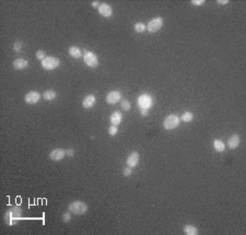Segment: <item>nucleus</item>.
<instances>
[{"label": "nucleus", "mask_w": 246, "mask_h": 235, "mask_svg": "<svg viewBox=\"0 0 246 235\" xmlns=\"http://www.w3.org/2000/svg\"><path fill=\"white\" fill-rule=\"evenodd\" d=\"M68 209L70 212L75 213V214H84L88 211V206L83 201L76 200V201H72L69 204Z\"/></svg>", "instance_id": "f257e3e1"}, {"label": "nucleus", "mask_w": 246, "mask_h": 235, "mask_svg": "<svg viewBox=\"0 0 246 235\" xmlns=\"http://www.w3.org/2000/svg\"><path fill=\"white\" fill-rule=\"evenodd\" d=\"M145 30V25L143 23H136L135 24V31L138 32V33H142Z\"/></svg>", "instance_id": "4be33fe9"}, {"label": "nucleus", "mask_w": 246, "mask_h": 235, "mask_svg": "<svg viewBox=\"0 0 246 235\" xmlns=\"http://www.w3.org/2000/svg\"><path fill=\"white\" fill-rule=\"evenodd\" d=\"M140 113H141V115H142V116H147V115L149 114V110H148V108H141Z\"/></svg>", "instance_id": "c756f323"}, {"label": "nucleus", "mask_w": 246, "mask_h": 235, "mask_svg": "<svg viewBox=\"0 0 246 235\" xmlns=\"http://www.w3.org/2000/svg\"><path fill=\"white\" fill-rule=\"evenodd\" d=\"M121 119H123V116L119 112H114L111 115V123L113 126H118L121 123Z\"/></svg>", "instance_id": "2eb2a0df"}, {"label": "nucleus", "mask_w": 246, "mask_h": 235, "mask_svg": "<svg viewBox=\"0 0 246 235\" xmlns=\"http://www.w3.org/2000/svg\"><path fill=\"white\" fill-rule=\"evenodd\" d=\"M60 65V60L57 57L54 56H49L46 57L44 60H42V67L45 70H54Z\"/></svg>", "instance_id": "f03ea898"}, {"label": "nucleus", "mask_w": 246, "mask_h": 235, "mask_svg": "<svg viewBox=\"0 0 246 235\" xmlns=\"http://www.w3.org/2000/svg\"><path fill=\"white\" fill-rule=\"evenodd\" d=\"M95 102H96V99H95V96L93 94H89L86 95V97L83 99V101H82V106H83L84 108H92L93 106L95 105Z\"/></svg>", "instance_id": "f8f14e48"}, {"label": "nucleus", "mask_w": 246, "mask_h": 235, "mask_svg": "<svg viewBox=\"0 0 246 235\" xmlns=\"http://www.w3.org/2000/svg\"><path fill=\"white\" fill-rule=\"evenodd\" d=\"M228 145L230 149H236L239 145V137L237 135H233L229 138L228 140Z\"/></svg>", "instance_id": "4468645a"}, {"label": "nucleus", "mask_w": 246, "mask_h": 235, "mask_svg": "<svg viewBox=\"0 0 246 235\" xmlns=\"http://www.w3.org/2000/svg\"><path fill=\"white\" fill-rule=\"evenodd\" d=\"M69 55L71 56V57L73 58H79L80 56H81V51H80L79 47L77 46H71L69 47Z\"/></svg>", "instance_id": "f3484780"}, {"label": "nucleus", "mask_w": 246, "mask_h": 235, "mask_svg": "<svg viewBox=\"0 0 246 235\" xmlns=\"http://www.w3.org/2000/svg\"><path fill=\"white\" fill-rule=\"evenodd\" d=\"M178 125H180V118H178L176 115H169V116L164 119V123H163L164 128L167 130L174 129V128H176Z\"/></svg>", "instance_id": "20e7f679"}, {"label": "nucleus", "mask_w": 246, "mask_h": 235, "mask_svg": "<svg viewBox=\"0 0 246 235\" xmlns=\"http://www.w3.org/2000/svg\"><path fill=\"white\" fill-rule=\"evenodd\" d=\"M75 153H76V151L73 149H69L66 151V155H68V156H73L75 155Z\"/></svg>", "instance_id": "c85d7f7f"}, {"label": "nucleus", "mask_w": 246, "mask_h": 235, "mask_svg": "<svg viewBox=\"0 0 246 235\" xmlns=\"http://www.w3.org/2000/svg\"><path fill=\"white\" fill-rule=\"evenodd\" d=\"M121 106L124 110H129L131 108V104H130V102L128 100H123L121 103Z\"/></svg>", "instance_id": "412c9836"}, {"label": "nucleus", "mask_w": 246, "mask_h": 235, "mask_svg": "<svg viewBox=\"0 0 246 235\" xmlns=\"http://www.w3.org/2000/svg\"><path fill=\"white\" fill-rule=\"evenodd\" d=\"M213 148H214V150L217 152H222L225 149V144H224V142L222 140L217 139V140H214V142H213Z\"/></svg>", "instance_id": "dca6fc26"}, {"label": "nucleus", "mask_w": 246, "mask_h": 235, "mask_svg": "<svg viewBox=\"0 0 246 235\" xmlns=\"http://www.w3.org/2000/svg\"><path fill=\"white\" fill-rule=\"evenodd\" d=\"M12 66H13V68L16 69V70H23V69H25L27 66H29V62H27V60L22 59V58H19V59L14 60Z\"/></svg>", "instance_id": "ddd939ff"}, {"label": "nucleus", "mask_w": 246, "mask_h": 235, "mask_svg": "<svg viewBox=\"0 0 246 235\" xmlns=\"http://www.w3.org/2000/svg\"><path fill=\"white\" fill-rule=\"evenodd\" d=\"M163 25V19L162 18H154L148 23V31L150 33H155L162 27Z\"/></svg>", "instance_id": "39448f33"}, {"label": "nucleus", "mask_w": 246, "mask_h": 235, "mask_svg": "<svg viewBox=\"0 0 246 235\" xmlns=\"http://www.w3.org/2000/svg\"><path fill=\"white\" fill-rule=\"evenodd\" d=\"M123 174H124V176H125V177H129V176L132 174V169H131V167H129V166L126 167V169H124Z\"/></svg>", "instance_id": "a878e982"}, {"label": "nucleus", "mask_w": 246, "mask_h": 235, "mask_svg": "<svg viewBox=\"0 0 246 235\" xmlns=\"http://www.w3.org/2000/svg\"><path fill=\"white\" fill-rule=\"evenodd\" d=\"M138 104L140 108H149L152 105V99L149 95H141L138 97Z\"/></svg>", "instance_id": "1a4fd4ad"}, {"label": "nucleus", "mask_w": 246, "mask_h": 235, "mask_svg": "<svg viewBox=\"0 0 246 235\" xmlns=\"http://www.w3.org/2000/svg\"><path fill=\"white\" fill-rule=\"evenodd\" d=\"M180 118H182V120L185 121V123H190V121L194 119V114L190 112H185L184 114L182 115Z\"/></svg>", "instance_id": "aec40b11"}, {"label": "nucleus", "mask_w": 246, "mask_h": 235, "mask_svg": "<svg viewBox=\"0 0 246 235\" xmlns=\"http://www.w3.org/2000/svg\"><path fill=\"white\" fill-rule=\"evenodd\" d=\"M56 92L54 90H47L44 92V94H43V96H44V99L46 100V101H53L54 99L56 97Z\"/></svg>", "instance_id": "6ab92c4d"}, {"label": "nucleus", "mask_w": 246, "mask_h": 235, "mask_svg": "<svg viewBox=\"0 0 246 235\" xmlns=\"http://www.w3.org/2000/svg\"><path fill=\"white\" fill-rule=\"evenodd\" d=\"M100 6H101V3H100L99 1H93V2H92V7L93 8H100Z\"/></svg>", "instance_id": "7c9ffc66"}, {"label": "nucleus", "mask_w": 246, "mask_h": 235, "mask_svg": "<svg viewBox=\"0 0 246 235\" xmlns=\"http://www.w3.org/2000/svg\"><path fill=\"white\" fill-rule=\"evenodd\" d=\"M99 13L101 14V16L105 17V18H110L113 14V9L110 5H107V3H102L99 8Z\"/></svg>", "instance_id": "9b49d317"}, {"label": "nucleus", "mask_w": 246, "mask_h": 235, "mask_svg": "<svg viewBox=\"0 0 246 235\" xmlns=\"http://www.w3.org/2000/svg\"><path fill=\"white\" fill-rule=\"evenodd\" d=\"M71 220V214L69 212H66V213H64V214H62V221L64 222H69Z\"/></svg>", "instance_id": "bb28decb"}, {"label": "nucleus", "mask_w": 246, "mask_h": 235, "mask_svg": "<svg viewBox=\"0 0 246 235\" xmlns=\"http://www.w3.org/2000/svg\"><path fill=\"white\" fill-rule=\"evenodd\" d=\"M184 232H185V234H187V235H197L198 234L197 228H195L194 225H185Z\"/></svg>", "instance_id": "a211bd4d"}, {"label": "nucleus", "mask_w": 246, "mask_h": 235, "mask_svg": "<svg viewBox=\"0 0 246 235\" xmlns=\"http://www.w3.org/2000/svg\"><path fill=\"white\" fill-rule=\"evenodd\" d=\"M117 131H118V129H117V126H111L110 128H108V134L111 135V136H115V135L117 134Z\"/></svg>", "instance_id": "393cba45"}, {"label": "nucleus", "mask_w": 246, "mask_h": 235, "mask_svg": "<svg viewBox=\"0 0 246 235\" xmlns=\"http://www.w3.org/2000/svg\"><path fill=\"white\" fill-rule=\"evenodd\" d=\"M217 2L219 3V5H226L229 1H228V0H218Z\"/></svg>", "instance_id": "2f4dec72"}, {"label": "nucleus", "mask_w": 246, "mask_h": 235, "mask_svg": "<svg viewBox=\"0 0 246 235\" xmlns=\"http://www.w3.org/2000/svg\"><path fill=\"white\" fill-rule=\"evenodd\" d=\"M22 47H23V43L21 42V41L16 42V43H14V45H13V49H14V51H17V53L22 51Z\"/></svg>", "instance_id": "b1692460"}, {"label": "nucleus", "mask_w": 246, "mask_h": 235, "mask_svg": "<svg viewBox=\"0 0 246 235\" xmlns=\"http://www.w3.org/2000/svg\"><path fill=\"white\" fill-rule=\"evenodd\" d=\"M46 53H45V51H42V49H40V51H36V58L40 60H44L45 58H46Z\"/></svg>", "instance_id": "5701e85b"}, {"label": "nucleus", "mask_w": 246, "mask_h": 235, "mask_svg": "<svg viewBox=\"0 0 246 235\" xmlns=\"http://www.w3.org/2000/svg\"><path fill=\"white\" fill-rule=\"evenodd\" d=\"M66 156V150L60 149V148H57V149L53 150V151L49 153V159L53 161H60Z\"/></svg>", "instance_id": "423d86ee"}, {"label": "nucleus", "mask_w": 246, "mask_h": 235, "mask_svg": "<svg viewBox=\"0 0 246 235\" xmlns=\"http://www.w3.org/2000/svg\"><path fill=\"white\" fill-rule=\"evenodd\" d=\"M83 60H84V62H86V66L91 67V68H95V67H97V65H99V58H97V56L95 55L94 53H92V51H86L83 55Z\"/></svg>", "instance_id": "7ed1b4c3"}, {"label": "nucleus", "mask_w": 246, "mask_h": 235, "mask_svg": "<svg viewBox=\"0 0 246 235\" xmlns=\"http://www.w3.org/2000/svg\"><path fill=\"white\" fill-rule=\"evenodd\" d=\"M204 3V0H191V5L194 6H201Z\"/></svg>", "instance_id": "cd10ccee"}, {"label": "nucleus", "mask_w": 246, "mask_h": 235, "mask_svg": "<svg viewBox=\"0 0 246 235\" xmlns=\"http://www.w3.org/2000/svg\"><path fill=\"white\" fill-rule=\"evenodd\" d=\"M121 93L117 90L111 91V92L106 95V102H107L108 104L117 103L118 101H121Z\"/></svg>", "instance_id": "0eeeda50"}, {"label": "nucleus", "mask_w": 246, "mask_h": 235, "mask_svg": "<svg viewBox=\"0 0 246 235\" xmlns=\"http://www.w3.org/2000/svg\"><path fill=\"white\" fill-rule=\"evenodd\" d=\"M41 99V94L36 91H31L25 95V102L27 104H36Z\"/></svg>", "instance_id": "6e6552de"}, {"label": "nucleus", "mask_w": 246, "mask_h": 235, "mask_svg": "<svg viewBox=\"0 0 246 235\" xmlns=\"http://www.w3.org/2000/svg\"><path fill=\"white\" fill-rule=\"evenodd\" d=\"M139 160H140V156H139L138 152H132L130 153V155L127 158V165L131 169H134L135 166H137L139 163Z\"/></svg>", "instance_id": "9d476101"}]
</instances>
